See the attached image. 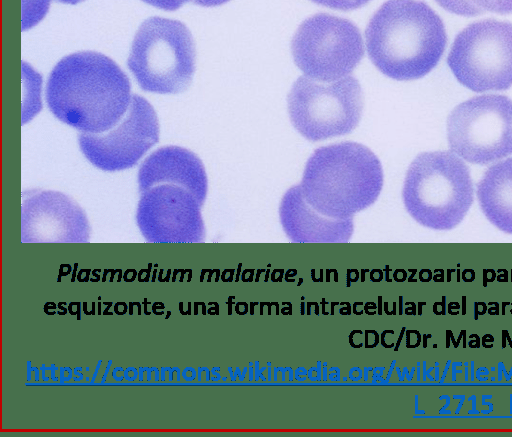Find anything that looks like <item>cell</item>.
<instances>
[{
    "label": "cell",
    "instance_id": "cell-28",
    "mask_svg": "<svg viewBox=\"0 0 512 437\" xmlns=\"http://www.w3.org/2000/svg\"><path fill=\"white\" fill-rule=\"evenodd\" d=\"M58 2H61V3H67V4H77L83 0H57Z\"/></svg>",
    "mask_w": 512,
    "mask_h": 437
},
{
    "label": "cell",
    "instance_id": "cell-26",
    "mask_svg": "<svg viewBox=\"0 0 512 437\" xmlns=\"http://www.w3.org/2000/svg\"><path fill=\"white\" fill-rule=\"evenodd\" d=\"M136 277V272L134 270H127L124 275V279L127 282H132Z\"/></svg>",
    "mask_w": 512,
    "mask_h": 437
},
{
    "label": "cell",
    "instance_id": "cell-9",
    "mask_svg": "<svg viewBox=\"0 0 512 437\" xmlns=\"http://www.w3.org/2000/svg\"><path fill=\"white\" fill-rule=\"evenodd\" d=\"M447 138L452 152L472 164L511 155L512 99L488 94L462 102L448 117Z\"/></svg>",
    "mask_w": 512,
    "mask_h": 437
},
{
    "label": "cell",
    "instance_id": "cell-32",
    "mask_svg": "<svg viewBox=\"0 0 512 437\" xmlns=\"http://www.w3.org/2000/svg\"><path fill=\"white\" fill-rule=\"evenodd\" d=\"M179 310H180V312H181V314H182V315L187 314V313H185V312L183 311V303H182V302H180V303H179Z\"/></svg>",
    "mask_w": 512,
    "mask_h": 437
},
{
    "label": "cell",
    "instance_id": "cell-8",
    "mask_svg": "<svg viewBox=\"0 0 512 437\" xmlns=\"http://www.w3.org/2000/svg\"><path fill=\"white\" fill-rule=\"evenodd\" d=\"M291 53L306 77L330 83L356 68L364 56V44L359 28L349 19L317 13L297 28Z\"/></svg>",
    "mask_w": 512,
    "mask_h": 437
},
{
    "label": "cell",
    "instance_id": "cell-6",
    "mask_svg": "<svg viewBox=\"0 0 512 437\" xmlns=\"http://www.w3.org/2000/svg\"><path fill=\"white\" fill-rule=\"evenodd\" d=\"M288 114L294 128L316 142L352 132L363 110L358 80L348 75L323 83L300 76L287 96Z\"/></svg>",
    "mask_w": 512,
    "mask_h": 437
},
{
    "label": "cell",
    "instance_id": "cell-18",
    "mask_svg": "<svg viewBox=\"0 0 512 437\" xmlns=\"http://www.w3.org/2000/svg\"><path fill=\"white\" fill-rule=\"evenodd\" d=\"M312 2L331 8L335 10L341 11H349L358 9L365 4H367L370 0H311Z\"/></svg>",
    "mask_w": 512,
    "mask_h": 437
},
{
    "label": "cell",
    "instance_id": "cell-16",
    "mask_svg": "<svg viewBox=\"0 0 512 437\" xmlns=\"http://www.w3.org/2000/svg\"><path fill=\"white\" fill-rule=\"evenodd\" d=\"M444 10L461 16H477L486 12L511 14L512 0H435Z\"/></svg>",
    "mask_w": 512,
    "mask_h": 437
},
{
    "label": "cell",
    "instance_id": "cell-7",
    "mask_svg": "<svg viewBox=\"0 0 512 437\" xmlns=\"http://www.w3.org/2000/svg\"><path fill=\"white\" fill-rule=\"evenodd\" d=\"M447 64L474 92L507 90L512 86V24L496 19L469 24L456 36Z\"/></svg>",
    "mask_w": 512,
    "mask_h": 437
},
{
    "label": "cell",
    "instance_id": "cell-33",
    "mask_svg": "<svg viewBox=\"0 0 512 437\" xmlns=\"http://www.w3.org/2000/svg\"><path fill=\"white\" fill-rule=\"evenodd\" d=\"M92 314H95V303H92Z\"/></svg>",
    "mask_w": 512,
    "mask_h": 437
},
{
    "label": "cell",
    "instance_id": "cell-4",
    "mask_svg": "<svg viewBox=\"0 0 512 437\" xmlns=\"http://www.w3.org/2000/svg\"><path fill=\"white\" fill-rule=\"evenodd\" d=\"M402 198L419 224L451 230L461 223L473 203L469 168L451 151L421 153L407 170Z\"/></svg>",
    "mask_w": 512,
    "mask_h": 437
},
{
    "label": "cell",
    "instance_id": "cell-30",
    "mask_svg": "<svg viewBox=\"0 0 512 437\" xmlns=\"http://www.w3.org/2000/svg\"><path fill=\"white\" fill-rule=\"evenodd\" d=\"M143 303H144V313H145L146 315H149V314H150V312H148V311H147V304H148V303H147V299H146V298L144 299V302H143Z\"/></svg>",
    "mask_w": 512,
    "mask_h": 437
},
{
    "label": "cell",
    "instance_id": "cell-2",
    "mask_svg": "<svg viewBox=\"0 0 512 437\" xmlns=\"http://www.w3.org/2000/svg\"><path fill=\"white\" fill-rule=\"evenodd\" d=\"M365 40L368 56L381 73L409 81L438 64L447 35L442 19L425 2L388 0L369 20Z\"/></svg>",
    "mask_w": 512,
    "mask_h": 437
},
{
    "label": "cell",
    "instance_id": "cell-3",
    "mask_svg": "<svg viewBox=\"0 0 512 437\" xmlns=\"http://www.w3.org/2000/svg\"><path fill=\"white\" fill-rule=\"evenodd\" d=\"M299 186L303 198L319 213L349 219L378 198L382 166L362 144L347 141L322 146L309 157Z\"/></svg>",
    "mask_w": 512,
    "mask_h": 437
},
{
    "label": "cell",
    "instance_id": "cell-23",
    "mask_svg": "<svg viewBox=\"0 0 512 437\" xmlns=\"http://www.w3.org/2000/svg\"><path fill=\"white\" fill-rule=\"evenodd\" d=\"M44 311L48 315L56 314V304L54 302H47L44 305Z\"/></svg>",
    "mask_w": 512,
    "mask_h": 437
},
{
    "label": "cell",
    "instance_id": "cell-35",
    "mask_svg": "<svg viewBox=\"0 0 512 437\" xmlns=\"http://www.w3.org/2000/svg\"><path fill=\"white\" fill-rule=\"evenodd\" d=\"M170 315H171V312H170V311H168V313H167V315H166V319H168V317H170Z\"/></svg>",
    "mask_w": 512,
    "mask_h": 437
},
{
    "label": "cell",
    "instance_id": "cell-5",
    "mask_svg": "<svg viewBox=\"0 0 512 437\" xmlns=\"http://www.w3.org/2000/svg\"><path fill=\"white\" fill-rule=\"evenodd\" d=\"M127 63L143 90L180 93L195 71L192 35L180 21L151 17L139 27Z\"/></svg>",
    "mask_w": 512,
    "mask_h": 437
},
{
    "label": "cell",
    "instance_id": "cell-24",
    "mask_svg": "<svg viewBox=\"0 0 512 437\" xmlns=\"http://www.w3.org/2000/svg\"><path fill=\"white\" fill-rule=\"evenodd\" d=\"M89 277V270H81L78 273L77 279L79 282H85L88 281Z\"/></svg>",
    "mask_w": 512,
    "mask_h": 437
},
{
    "label": "cell",
    "instance_id": "cell-29",
    "mask_svg": "<svg viewBox=\"0 0 512 437\" xmlns=\"http://www.w3.org/2000/svg\"><path fill=\"white\" fill-rule=\"evenodd\" d=\"M112 306V303L111 302H108V305L106 307V309L103 311V314L104 315H112L111 312H108L109 308Z\"/></svg>",
    "mask_w": 512,
    "mask_h": 437
},
{
    "label": "cell",
    "instance_id": "cell-10",
    "mask_svg": "<svg viewBox=\"0 0 512 437\" xmlns=\"http://www.w3.org/2000/svg\"><path fill=\"white\" fill-rule=\"evenodd\" d=\"M159 141V123L152 105L132 95L129 111L118 125L97 134L78 135L80 149L95 167L120 171L134 166Z\"/></svg>",
    "mask_w": 512,
    "mask_h": 437
},
{
    "label": "cell",
    "instance_id": "cell-27",
    "mask_svg": "<svg viewBox=\"0 0 512 437\" xmlns=\"http://www.w3.org/2000/svg\"><path fill=\"white\" fill-rule=\"evenodd\" d=\"M65 302H59L58 303V308L61 310L59 312H57L59 315H65L68 311V308L65 307Z\"/></svg>",
    "mask_w": 512,
    "mask_h": 437
},
{
    "label": "cell",
    "instance_id": "cell-17",
    "mask_svg": "<svg viewBox=\"0 0 512 437\" xmlns=\"http://www.w3.org/2000/svg\"><path fill=\"white\" fill-rule=\"evenodd\" d=\"M50 0H22V28L28 29L45 15Z\"/></svg>",
    "mask_w": 512,
    "mask_h": 437
},
{
    "label": "cell",
    "instance_id": "cell-20",
    "mask_svg": "<svg viewBox=\"0 0 512 437\" xmlns=\"http://www.w3.org/2000/svg\"><path fill=\"white\" fill-rule=\"evenodd\" d=\"M230 0H194V2L200 6L212 7L222 5Z\"/></svg>",
    "mask_w": 512,
    "mask_h": 437
},
{
    "label": "cell",
    "instance_id": "cell-31",
    "mask_svg": "<svg viewBox=\"0 0 512 437\" xmlns=\"http://www.w3.org/2000/svg\"><path fill=\"white\" fill-rule=\"evenodd\" d=\"M83 311H84V313H85L86 315H90V314H91V312H89V311L87 310V303H86V302H84V303H83Z\"/></svg>",
    "mask_w": 512,
    "mask_h": 437
},
{
    "label": "cell",
    "instance_id": "cell-12",
    "mask_svg": "<svg viewBox=\"0 0 512 437\" xmlns=\"http://www.w3.org/2000/svg\"><path fill=\"white\" fill-rule=\"evenodd\" d=\"M22 242H88L89 222L81 207L57 191L32 190L22 203Z\"/></svg>",
    "mask_w": 512,
    "mask_h": 437
},
{
    "label": "cell",
    "instance_id": "cell-13",
    "mask_svg": "<svg viewBox=\"0 0 512 437\" xmlns=\"http://www.w3.org/2000/svg\"><path fill=\"white\" fill-rule=\"evenodd\" d=\"M139 192L160 184L181 186L196 196L203 205L208 181L200 158L179 146H164L150 154L138 172Z\"/></svg>",
    "mask_w": 512,
    "mask_h": 437
},
{
    "label": "cell",
    "instance_id": "cell-19",
    "mask_svg": "<svg viewBox=\"0 0 512 437\" xmlns=\"http://www.w3.org/2000/svg\"><path fill=\"white\" fill-rule=\"evenodd\" d=\"M147 4L164 10H176L190 0H142Z\"/></svg>",
    "mask_w": 512,
    "mask_h": 437
},
{
    "label": "cell",
    "instance_id": "cell-1",
    "mask_svg": "<svg viewBox=\"0 0 512 437\" xmlns=\"http://www.w3.org/2000/svg\"><path fill=\"white\" fill-rule=\"evenodd\" d=\"M130 82L109 57L82 51L62 58L51 71L46 101L53 115L84 133H103L126 114Z\"/></svg>",
    "mask_w": 512,
    "mask_h": 437
},
{
    "label": "cell",
    "instance_id": "cell-22",
    "mask_svg": "<svg viewBox=\"0 0 512 437\" xmlns=\"http://www.w3.org/2000/svg\"><path fill=\"white\" fill-rule=\"evenodd\" d=\"M128 306L125 302H117L114 305V312L118 315H124L127 312Z\"/></svg>",
    "mask_w": 512,
    "mask_h": 437
},
{
    "label": "cell",
    "instance_id": "cell-25",
    "mask_svg": "<svg viewBox=\"0 0 512 437\" xmlns=\"http://www.w3.org/2000/svg\"><path fill=\"white\" fill-rule=\"evenodd\" d=\"M158 309L160 310H163L164 309V304L162 302H155L152 304V312L155 314V315H161L160 312L158 311Z\"/></svg>",
    "mask_w": 512,
    "mask_h": 437
},
{
    "label": "cell",
    "instance_id": "cell-21",
    "mask_svg": "<svg viewBox=\"0 0 512 437\" xmlns=\"http://www.w3.org/2000/svg\"><path fill=\"white\" fill-rule=\"evenodd\" d=\"M80 302H71L68 306V312L71 315H77V319L80 320Z\"/></svg>",
    "mask_w": 512,
    "mask_h": 437
},
{
    "label": "cell",
    "instance_id": "cell-34",
    "mask_svg": "<svg viewBox=\"0 0 512 437\" xmlns=\"http://www.w3.org/2000/svg\"><path fill=\"white\" fill-rule=\"evenodd\" d=\"M188 304L189 305H188V312H187V314H191V303H188Z\"/></svg>",
    "mask_w": 512,
    "mask_h": 437
},
{
    "label": "cell",
    "instance_id": "cell-14",
    "mask_svg": "<svg viewBox=\"0 0 512 437\" xmlns=\"http://www.w3.org/2000/svg\"><path fill=\"white\" fill-rule=\"evenodd\" d=\"M282 226L296 242H346L353 231L352 218H329L303 198L300 186L295 185L284 194L279 208Z\"/></svg>",
    "mask_w": 512,
    "mask_h": 437
},
{
    "label": "cell",
    "instance_id": "cell-15",
    "mask_svg": "<svg viewBox=\"0 0 512 437\" xmlns=\"http://www.w3.org/2000/svg\"><path fill=\"white\" fill-rule=\"evenodd\" d=\"M476 193L488 221L512 234V157L489 167L477 184Z\"/></svg>",
    "mask_w": 512,
    "mask_h": 437
},
{
    "label": "cell",
    "instance_id": "cell-11",
    "mask_svg": "<svg viewBox=\"0 0 512 437\" xmlns=\"http://www.w3.org/2000/svg\"><path fill=\"white\" fill-rule=\"evenodd\" d=\"M201 206L183 187L160 184L141 193L136 220L149 242H202Z\"/></svg>",
    "mask_w": 512,
    "mask_h": 437
}]
</instances>
